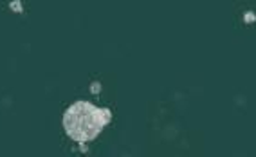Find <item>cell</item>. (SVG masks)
Listing matches in <instances>:
<instances>
[{"label":"cell","instance_id":"1","mask_svg":"<svg viewBox=\"0 0 256 157\" xmlns=\"http://www.w3.org/2000/svg\"><path fill=\"white\" fill-rule=\"evenodd\" d=\"M110 121V110L94 106L88 102H76L67 108L64 116V126L67 134L80 143H87L98 138Z\"/></svg>","mask_w":256,"mask_h":157}]
</instances>
